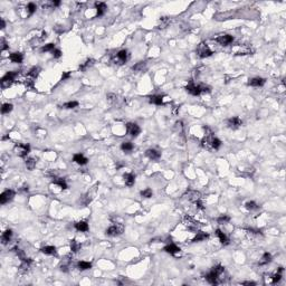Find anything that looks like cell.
I'll use <instances>...</instances> for the list:
<instances>
[{"label":"cell","instance_id":"6da1fadb","mask_svg":"<svg viewBox=\"0 0 286 286\" xmlns=\"http://www.w3.org/2000/svg\"><path fill=\"white\" fill-rule=\"evenodd\" d=\"M184 226L187 227V229L188 230H190V231H197L200 229V223H198L197 220L196 219H193L192 217H190V216H186L184 217Z\"/></svg>","mask_w":286,"mask_h":286},{"label":"cell","instance_id":"7a4b0ae2","mask_svg":"<svg viewBox=\"0 0 286 286\" xmlns=\"http://www.w3.org/2000/svg\"><path fill=\"white\" fill-rule=\"evenodd\" d=\"M197 51V55L200 57V58H206V57H209V56L213 55V51L210 50V48L208 47V45L206 43H200L198 45V47L196 49Z\"/></svg>","mask_w":286,"mask_h":286},{"label":"cell","instance_id":"3957f363","mask_svg":"<svg viewBox=\"0 0 286 286\" xmlns=\"http://www.w3.org/2000/svg\"><path fill=\"white\" fill-rule=\"evenodd\" d=\"M123 230H124L123 225L114 224V225H112L111 227L107 228L106 231H105V234H106L107 236H111V237H115V236L121 235L122 232H123Z\"/></svg>","mask_w":286,"mask_h":286},{"label":"cell","instance_id":"277c9868","mask_svg":"<svg viewBox=\"0 0 286 286\" xmlns=\"http://www.w3.org/2000/svg\"><path fill=\"white\" fill-rule=\"evenodd\" d=\"M30 147L29 144H24V143H17L15 145V152L16 154L20 158H25L27 154L29 153Z\"/></svg>","mask_w":286,"mask_h":286},{"label":"cell","instance_id":"5b68a950","mask_svg":"<svg viewBox=\"0 0 286 286\" xmlns=\"http://www.w3.org/2000/svg\"><path fill=\"white\" fill-rule=\"evenodd\" d=\"M17 72H8L6 75H5L2 78H1V87L2 88H7L9 87L12 82L15 80V77L17 76Z\"/></svg>","mask_w":286,"mask_h":286},{"label":"cell","instance_id":"8992f818","mask_svg":"<svg viewBox=\"0 0 286 286\" xmlns=\"http://www.w3.org/2000/svg\"><path fill=\"white\" fill-rule=\"evenodd\" d=\"M205 277L206 279H207L210 284H213V285H218V284L221 283V277H220V275H218L213 269H211V271H209Z\"/></svg>","mask_w":286,"mask_h":286},{"label":"cell","instance_id":"52a82bcc","mask_svg":"<svg viewBox=\"0 0 286 286\" xmlns=\"http://www.w3.org/2000/svg\"><path fill=\"white\" fill-rule=\"evenodd\" d=\"M216 41L219 43L220 45H223V46H228V45H230L234 41V37L231 36V35L225 34V35H220V36L217 37Z\"/></svg>","mask_w":286,"mask_h":286},{"label":"cell","instance_id":"ba28073f","mask_svg":"<svg viewBox=\"0 0 286 286\" xmlns=\"http://www.w3.org/2000/svg\"><path fill=\"white\" fill-rule=\"evenodd\" d=\"M186 89H187V92L189 93V94H191V95H193V96H198L201 94L200 86H199V85H196L193 82H190V83L186 86Z\"/></svg>","mask_w":286,"mask_h":286},{"label":"cell","instance_id":"9c48e42d","mask_svg":"<svg viewBox=\"0 0 286 286\" xmlns=\"http://www.w3.org/2000/svg\"><path fill=\"white\" fill-rule=\"evenodd\" d=\"M14 197H15V191L14 190H6L1 193V196H0V202H1L2 205H5V203L9 202L10 200H12Z\"/></svg>","mask_w":286,"mask_h":286},{"label":"cell","instance_id":"30bf717a","mask_svg":"<svg viewBox=\"0 0 286 286\" xmlns=\"http://www.w3.org/2000/svg\"><path fill=\"white\" fill-rule=\"evenodd\" d=\"M126 130H128V134H131V135L134 136V138L139 135L140 132H141L140 126L138 124H135V123H128V124H126Z\"/></svg>","mask_w":286,"mask_h":286},{"label":"cell","instance_id":"8fae6325","mask_svg":"<svg viewBox=\"0 0 286 286\" xmlns=\"http://www.w3.org/2000/svg\"><path fill=\"white\" fill-rule=\"evenodd\" d=\"M184 197H186L189 201L196 202V201H198V200H200L201 194H200V192H198V191H196V190H189L186 192Z\"/></svg>","mask_w":286,"mask_h":286},{"label":"cell","instance_id":"7c38bea8","mask_svg":"<svg viewBox=\"0 0 286 286\" xmlns=\"http://www.w3.org/2000/svg\"><path fill=\"white\" fill-rule=\"evenodd\" d=\"M128 59V50H125V49H122V50H120L116 54V57H115V62L118 63V64H124V63H126V60Z\"/></svg>","mask_w":286,"mask_h":286},{"label":"cell","instance_id":"4fadbf2b","mask_svg":"<svg viewBox=\"0 0 286 286\" xmlns=\"http://www.w3.org/2000/svg\"><path fill=\"white\" fill-rule=\"evenodd\" d=\"M242 124V120L239 118H237V116H235V118H231L228 120L227 122V125L228 128H231V130H237L238 128H240V125Z\"/></svg>","mask_w":286,"mask_h":286},{"label":"cell","instance_id":"5bb4252c","mask_svg":"<svg viewBox=\"0 0 286 286\" xmlns=\"http://www.w3.org/2000/svg\"><path fill=\"white\" fill-rule=\"evenodd\" d=\"M266 80L265 78H262V77H254L252 80H249L248 82V85L249 86H254V87H259V86H263L265 84Z\"/></svg>","mask_w":286,"mask_h":286},{"label":"cell","instance_id":"9a60e30c","mask_svg":"<svg viewBox=\"0 0 286 286\" xmlns=\"http://www.w3.org/2000/svg\"><path fill=\"white\" fill-rule=\"evenodd\" d=\"M145 155H147L149 159H151V160H159L160 157H161V153H160L159 151L154 150V149H149V150H147V152H145Z\"/></svg>","mask_w":286,"mask_h":286},{"label":"cell","instance_id":"2e32d148","mask_svg":"<svg viewBox=\"0 0 286 286\" xmlns=\"http://www.w3.org/2000/svg\"><path fill=\"white\" fill-rule=\"evenodd\" d=\"M123 179H124V182L128 187H132L135 182V177H134L133 173H125L123 176Z\"/></svg>","mask_w":286,"mask_h":286},{"label":"cell","instance_id":"e0dca14e","mask_svg":"<svg viewBox=\"0 0 286 286\" xmlns=\"http://www.w3.org/2000/svg\"><path fill=\"white\" fill-rule=\"evenodd\" d=\"M164 252L165 253L170 254V255H176L177 253L180 252V248L174 244H169L164 247Z\"/></svg>","mask_w":286,"mask_h":286},{"label":"cell","instance_id":"ac0fdd59","mask_svg":"<svg viewBox=\"0 0 286 286\" xmlns=\"http://www.w3.org/2000/svg\"><path fill=\"white\" fill-rule=\"evenodd\" d=\"M95 7H96V9H97V14H96L97 17H101V16L104 15L105 10L107 9L106 4H105V2H96Z\"/></svg>","mask_w":286,"mask_h":286},{"label":"cell","instance_id":"d6986e66","mask_svg":"<svg viewBox=\"0 0 286 286\" xmlns=\"http://www.w3.org/2000/svg\"><path fill=\"white\" fill-rule=\"evenodd\" d=\"M73 160H74V162H76L77 164H81V165L86 164V163H87V161H88L87 159L85 158L83 154H80V153L75 154V155L73 157Z\"/></svg>","mask_w":286,"mask_h":286},{"label":"cell","instance_id":"ffe728a7","mask_svg":"<svg viewBox=\"0 0 286 286\" xmlns=\"http://www.w3.org/2000/svg\"><path fill=\"white\" fill-rule=\"evenodd\" d=\"M209 237V235L208 234H206V232H203V231H200L198 230L197 231V235L194 236V238L192 239V242H202V240H206V239Z\"/></svg>","mask_w":286,"mask_h":286},{"label":"cell","instance_id":"44dd1931","mask_svg":"<svg viewBox=\"0 0 286 286\" xmlns=\"http://www.w3.org/2000/svg\"><path fill=\"white\" fill-rule=\"evenodd\" d=\"M31 263H33V262H31L30 258H24V259H21V265H20L19 269L21 271H27L30 268Z\"/></svg>","mask_w":286,"mask_h":286},{"label":"cell","instance_id":"7402d4cb","mask_svg":"<svg viewBox=\"0 0 286 286\" xmlns=\"http://www.w3.org/2000/svg\"><path fill=\"white\" fill-rule=\"evenodd\" d=\"M216 235L218 236V238H219L220 242H221L223 245H228V244H229V239H228V237L225 235L224 232L220 230V229H217L216 230Z\"/></svg>","mask_w":286,"mask_h":286},{"label":"cell","instance_id":"603a6c76","mask_svg":"<svg viewBox=\"0 0 286 286\" xmlns=\"http://www.w3.org/2000/svg\"><path fill=\"white\" fill-rule=\"evenodd\" d=\"M9 58H10V60L12 63H18V64H20V63L22 62V59H24V56H22L21 53H12V54H10Z\"/></svg>","mask_w":286,"mask_h":286},{"label":"cell","instance_id":"cb8c5ba5","mask_svg":"<svg viewBox=\"0 0 286 286\" xmlns=\"http://www.w3.org/2000/svg\"><path fill=\"white\" fill-rule=\"evenodd\" d=\"M11 237H12V231L10 230V229H8V230H6L2 234V236H1V242L4 244V245H6V244H8V242H10Z\"/></svg>","mask_w":286,"mask_h":286},{"label":"cell","instance_id":"d4e9b609","mask_svg":"<svg viewBox=\"0 0 286 286\" xmlns=\"http://www.w3.org/2000/svg\"><path fill=\"white\" fill-rule=\"evenodd\" d=\"M283 271H284V269H283V267H279L278 271H276L274 275H271V283H273V284H276V283H278L279 281H281V278H282Z\"/></svg>","mask_w":286,"mask_h":286},{"label":"cell","instance_id":"484cf974","mask_svg":"<svg viewBox=\"0 0 286 286\" xmlns=\"http://www.w3.org/2000/svg\"><path fill=\"white\" fill-rule=\"evenodd\" d=\"M75 228L78 231H87L88 230V224L86 221H78L75 224Z\"/></svg>","mask_w":286,"mask_h":286},{"label":"cell","instance_id":"4316f807","mask_svg":"<svg viewBox=\"0 0 286 286\" xmlns=\"http://www.w3.org/2000/svg\"><path fill=\"white\" fill-rule=\"evenodd\" d=\"M41 250V253L46 254V255H55L56 254V247H54V246H45Z\"/></svg>","mask_w":286,"mask_h":286},{"label":"cell","instance_id":"83f0119b","mask_svg":"<svg viewBox=\"0 0 286 286\" xmlns=\"http://www.w3.org/2000/svg\"><path fill=\"white\" fill-rule=\"evenodd\" d=\"M94 63H95V60L92 58H88L86 62L84 63V64H82L81 66H80V70H82V72H85V70H87V68H89L91 66H93L94 65Z\"/></svg>","mask_w":286,"mask_h":286},{"label":"cell","instance_id":"f1b7e54d","mask_svg":"<svg viewBox=\"0 0 286 286\" xmlns=\"http://www.w3.org/2000/svg\"><path fill=\"white\" fill-rule=\"evenodd\" d=\"M150 103L155 104V105H162L163 104V99L161 95H153L150 97Z\"/></svg>","mask_w":286,"mask_h":286},{"label":"cell","instance_id":"f546056e","mask_svg":"<svg viewBox=\"0 0 286 286\" xmlns=\"http://www.w3.org/2000/svg\"><path fill=\"white\" fill-rule=\"evenodd\" d=\"M77 267H78V269H80V271H87V269H89V268L92 267V264H91L89 262L82 261V262H80V263L77 264Z\"/></svg>","mask_w":286,"mask_h":286},{"label":"cell","instance_id":"4dcf8cb0","mask_svg":"<svg viewBox=\"0 0 286 286\" xmlns=\"http://www.w3.org/2000/svg\"><path fill=\"white\" fill-rule=\"evenodd\" d=\"M53 184L59 186V187L62 188V189H67L66 181L63 179V178H55V180H53Z\"/></svg>","mask_w":286,"mask_h":286},{"label":"cell","instance_id":"1f68e13d","mask_svg":"<svg viewBox=\"0 0 286 286\" xmlns=\"http://www.w3.org/2000/svg\"><path fill=\"white\" fill-rule=\"evenodd\" d=\"M145 68H147V64H145V62H140L132 67V70H134V72H143Z\"/></svg>","mask_w":286,"mask_h":286},{"label":"cell","instance_id":"d6a6232c","mask_svg":"<svg viewBox=\"0 0 286 286\" xmlns=\"http://www.w3.org/2000/svg\"><path fill=\"white\" fill-rule=\"evenodd\" d=\"M80 249H81V244L78 242H76L75 239L70 240V250H72L73 253H77Z\"/></svg>","mask_w":286,"mask_h":286},{"label":"cell","instance_id":"836d02e7","mask_svg":"<svg viewBox=\"0 0 286 286\" xmlns=\"http://www.w3.org/2000/svg\"><path fill=\"white\" fill-rule=\"evenodd\" d=\"M39 73H41V68H39V67H33V68L29 70V73H28L27 76H29V77H31V78H34V80H36V77L39 75Z\"/></svg>","mask_w":286,"mask_h":286},{"label":"cell","instance_id":"e575fe53","mask_svg":"<svg viewBox=\"0 0 286 286\" xmlns=\"http://www.w3.org/2000/svg\"><path fill=\"white\" fill-rule=\"evenodd\" d=\"M36 159L34 158H29L26 160V167H27V169L28 170H34L35 169V167H36Z\"/></svg>","mask_w":286,"mask_h":286},{"label":"cell","instance_id":"d590c367","mask_svg":"<svg viewBox=\"0 0 286 286\" xmlns=\"http://www.w3.org/2000/svg\"><path fill=\"white\" fill-rule=\"evenodd\" d=\"M271 255L269 253H265L262 257V261L259 262V265H266L268 263H271Z\"/></svg>","mask_w":286,"mask_h":286},{"label":"cell","instance_id":"8d00e7d4","mask_svg":"<svg viewBox=\"0 0 286 286\" xmlns=\"http://www.w3.org/2000/svg\"><path fill=\"white\" fill-rule=\"evenodd\" d=\"M12 104H9V103H5L4 105H2V107H1V113L2 114H8L10 113L11 111H12Z\"/></svg>","mask_w":286,"mask_h":286},{"label":"cell","instance_id":"74e56055","mask_svg":"<svg viewBox=\"0 0 286 286\" xmlns=\"http://www.w3.org/2000/svg\"><path fill=\"white\" fill-rule=\"evenodd\" d=\"M121 149L125 152H130L133 150V144L131 142H123L121 145Z\"/></svg>","mask_w":286,"mask_h":286},{"label":"cell","instance_id":"f35d334b","mask_svg":"<svg viewBox=\"0 0 286 286\" xmlns=\"http://www.w3.org/2000/svg\"><path fill=\"white\" fill-rule=\"evenodd\" d=\"M107 101L111 103V104H116V103L119 102V97L115 94H113V93H110V94H107L106 96Z\"/></svg>","mask_w":286,"mask_h":286},{"label":"cell","instance_id":"ab89813d","mask_svg":"<svg viewBox=\"0 0 286 286\" xmlns=\"http://www.w3.org/2000/svg\"><path fill=\"white\" fill-rule=\"evenodd\" d=\"M170 18L169 17H162L161 19H160V26H159V28H165L167 26L170 24Z\"/></svg>","mask_w":286,"mask_h":286},{"label":"cell","instance_id":"60d3db41","mask_svg":"<svg viewBox=\"0 0 286 286\" xmlns=\"http://www.w3.org/2000/svg\"><path fill=\"white\" fill-rule=\"evenodd\" d=\"M78 106V102H76V101H72V102H67L65 103V104H63V106L64 109H75V107Z\"/></svg>","mask_w":286,"mask_h":286},{"label":"cell","instance_id":"b9f144b4","mask_svg":"<svg viewBox=\"0 0 286 286\" xmlns=\"http://www.w3.org/2000/svg\"><path fill=\"white\" fill-rule=\"evenodd\" d=\"M217 221H218V224H220V225L227 224V223H229V221H230V217L224 215V216H220L219 218L217 219Z\"/></svg>","mask_w":286,"mask_h":286},{"label":"cell","instance_id":"7bdbcfd3","mask_svg":"<svg viewBox=\"0 0 286 286\" xmlns=\"http://www.w3.org/2000/svg\"><path fill=\"white\" fill-rule=\"evenodd\" d=\"M152 194H153V192H152V189H150V188H147L145 190L141 191V196L144 197V198H151Z\"/></svg>","mask_w":286,"mask_h":286},{"label":"cell","instance_id":"ee69618b","mask_svg":"<svg viewBox=\"0 0 286 286\" xmlns=\"http://www.w3.org/2000/svg\"><path fill=\"white\" fill-rule=\"evenodd\" d=\"M245 207H246V209L254 210V209H256V208H257V205H256V202H255V201H248V202H246Z\"/></svg>","mask_w":286,"mask_h":286},{"label":"cell","instance_id":"f6af8a7d","mask_svg":"<svg viewBox=\"0 0 286 286\" xmlns=\"http://www.w3.org/2000/svg\"><path fill=\"white\" fill-rule=\"evenodd\" d=\"M55 49V44H47L45 45L44 47L41 48V51H53Z\"/></svg>","mask_w":286,"mask_h":286},{"label":"cell","instance_id":"bcb514c9","mask_svg":"<svg viewBox=\"0 0 286 286\" xmlns=\"http://www.w3.org/2000/svg\"><path fill=\"white\" fill-rule=\"evenodd\" d=\"M36 9H37V7L34 2H30V4H28V6H27V10H28V12H29V15H33L34 12L36 11Z\"/></svg>","mask_w":286,"mask_h":286},{"label":"cell","instance_id":"7dc6e473","mask_svg":"<svg viewBox=\"0 0 286 286\" xmlns=\"http://www.w3.org/2000/svg\"><path fill=\"white\" fill-rule=\"evenodd\" d=\"M53 53V56H54V58H59L60 56H62V51L59 50V49H54V50L51 51Z\"/></svg>","mask_w":286,"mask_h":286},{"label":"cell","instance_id":"c3c4849f","mask_svg":"<svg viewBox=\"0 0 286 286\" xmlns=\"http://www.w3.org/2000/svg\"><path fill=\"white\" fill-rule=\"evenodd\" d=\"M7 48H8L7 41H6V39H5V38H2V39H1V47H0V49L4 51V50H6Z\"/></svg>","mask_w":286,"mask_h":286},{"label":"cell","instance_id":"681fc988","mask_svg":"<svg viewBox=\"0 0 286 286\" xmlns=\"http://www.w3.org/2000/svg\"><path fill=\"white\" fill-rule=\"evenodd\" d=\"M200 86V89H201V93H210V87L207 86V85H199Z\"/></svg>","mask_w":286,"mask_h":286},{"label":"cell","instance_id":"f907efd6","mask_svg":"<svg viewBox=\"0 0 286 286\" xmlns=\"http://www.w3.org/2000/svg\"><path fill=\"white\" fill-rule=\"evenodd\" d=\"M70 72H66V73H64L63 74V76H62V81H65V80H67V78H70Z\"/></svg>","mask_w":286,"mask_h":286},{"label":"cell","instance_id":"816d5d0a","mask_svg":"<svg viewBox=\"0 0 286 286\" xmlns=\"http://www.w3.org/2000/svg\"><path fill=\"white\" fill-rule=\"evenodd\" d=\"M242 285H256V283L255 282H244L242 283Z\"/></svg>","mask_w":286,"mask_h":286},{"label":"cell","instance_id":"f5cc1de1","mask_svg":"<svg viewBox=\"0 0 286 286\" xmlns=\"http://www.w3.org/2000/svg\"><path fill=\"white\" fill-rule=\"evenodd\" d=\"M5 26H6V24H5L4 19H1V29H4V28H5Z\"/></svg>","mask_w":286,"mask_h":286},{"label":"cell","instance_id":"db71d44e","mask_svg":"<svg viewBox=\"0 0 286 286\" xmlns=\"http://www.w3.org/2000/svg\"><path fill=\"white\" fill-rule=\"evenodd\" d=\"M24 190L28 191V186H24Z\"/></svg>","mask_w":286,"mask_h":286}]
</instances>
